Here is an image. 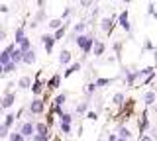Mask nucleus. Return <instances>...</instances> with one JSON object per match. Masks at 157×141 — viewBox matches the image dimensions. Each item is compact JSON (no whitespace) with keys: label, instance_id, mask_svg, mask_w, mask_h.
<instances>
[{"label":"nucleus","instance_id":"obj_16","mask_svg":"<svg viewBox=\"0 0 157 141\" xmlns=\"http://www.w3.org/2000/svg\"><path fill=\"white\" fill-rule=\"evenodd\" d=\"M118 135H120V137L122 139H130V129H128V128H120V131H118Z\"/></svg>","mask_w":157,"mask_h":141},{"label":"nucleus","instance_id":"obj_18","mask_svg":"<svg viewBox=\"0 0 157 141\" xmlns=\"http://www.w3.org/2000/svg\"><path fill=\"white\" fill-rule=\"evenodd\" d=\"M78 69H81V63H73V65L69 67V71L65 72V76H69V75H73V72H75V71H78Z\"/></svg>","mask_w":157,"mask_h":141},{"label":"nucleus","instance_id":"obj_3","mask_svg":"<svg viewBox=\"0 0 157 141\" xmlns=\"http://www.w3.org/2000/svg\"><path fill=\"white\" fill-rule=\"evenodd\" d=\"M41 43H43V47H45V51L51 53L53 51V43H55V35H43Z\"/></svg>","mask_w":157,"mask_h":141},{"label":"nucleus","instance_id":"obj_23","mask_svg":"<svg viewBox=\"0 0 157 141\" xmlns=\"http://www.w3.org/2000/svg\"><path fill=\"white\" fill-rule=\"evenodd\" d=\"M114 104H122V100H124V94H122V92H118V94H114Z\"/></svg>","mask_w":157,"mask_h":141},{"label":"nucleus","instance_id":"obj_30","mask_svg":"<svg viewBox=\"0 0 157 141\" xmlns=\"http://www.w3.org/2000/svg\"><path fill=\"white\" fill-rule=\"evenodd\" d=\"M59 80H61V79H59V75H55V76L51 79V86H53V88H55V86L59 84Z\"/></svg>","mask_w":157,"mask_h":141},{"label":"nucleus","instance_id":"obj_22","mask_svg":"<svg viewBox=\"0 0 157 141\" xmlns=\"http://www.w3.org/2000/svg\"><path fill=\"white\" fill-rule=\"evenodd\" d=\"M86 108H88V104H86V102H82V104H78V106H77V112H78V114H85Z\"/></svg>","mask_w":157,"mask_h":141},{"label":"nucleus","instance_id":"obj_32","mask_svg":"<svg viewBox=\"0 0 157 141\" xmlns=\"http://www.w3.org/2000/svg\"><path fill=\"white\" fill-rule=\"evenodd\" d=\"M32 88H33V92H36V94H39V92H41V84H39V82H36Z\"/></svg>","mask_w":157,"mask_h":141},{"label":"nucleus","instance_id":"obj_13","mask_svg":"<svg viewBox=\"0 0 157 141\" xmlns=\"http://www.w3.org/2000/svg\"><path fill=\"white\" fill-rule=\"evenodd\" d=\"M36 131H37L39 135H47V133H49V128H47L45 124H37V125H36Z\"/></svg>","mask_w":157,"mask_h":141},{"label":"nucleus","instance_id":"obj_33","mask_svg":"<svg viewBox=\"0 0 157 141\" xmlns=\"http://www.w3.org/2000/svg\"><path fill=\"white\" fill-rule=\"evenodd\" d=\"M140 141H153V139H151V137H149V135H144V137H141Z\"/></svg>","mask_w":157,"mask_h":141},{"label":"nucleus","instance_id":"obj_9","mask_svg":"<svg viewBox=\"0 0 157 141\" xmlns=\"http://www.w3.org/2000/svg\"><path fill=\"white\" fill-rule=\"evenodd\" d=\"M36 61V51H28V53H24V63H28V65H32V63Z\"/></svg>","mask_w":157,"mask_h":141},{"label":"nucleus","instance_id":"obj_2","mask_svg":"<svg viewBox=\"0 0 157 141\" xmlns=\"http://www.w3.org/2000/svg\"><path fill=\"white\" fill-rule=\"evenodd\" d=\"M33 131H36V125H33L32 121H26V124L20 128V133H22L24 137H29V135H33Z\"/></svg>","mask_w":157,"mask_h":141},{"label":"nucleus","instance_id":"obj_21","mask_svg":"<svg viewBox=\"0 0 157 141\" xmlns=\"http://www.w3.org/2000/svg\"><path fill=\"white\" fill-rule=\"evenodd\" d=\"M73 32H75V33H78V35H81V33L85 32V24H82V22H81V24H77V26L73 28Z\"/></svg>","mask_w":157,"mask_h":141},{"label":"nucleus","instance_id":"obj_12","mask_svg":"<svg viewBox=\"0 0 157 141\" xmlns=\"http://www.w3.org/2000/svg\"><path fill=\"white\" fill-rule=\"evenodd\" d=\"M104 49H106V47H104V43H102V41H96V43H94V55H96V57L102 55V53H104Z\"/></svg>","mask_w":157,"mask_h":141},{"label":"nucleus","instance_id":"obj_28","mask_svg":"<svg viewBox=\"0 0 157 141\" xmlns=\"http://www.w3.org/2000/svg\"><path fill=\"white\" fill-rule=\"evenodd\" d=\"M108 82H110V79H100V80H96L94 84L96 86H104V84H108Z\"/></svg>","mask_w":157,"mask_h":141},{"label":"nucleus","instance_id":"obj_14","mask_svg":"<svg viewBox=\"0 0 157 141\" xmlns=\"http://www.w3.org/2000/svg\"><path fill=\"white\" fill-rule=\"evenodd\" d=\"M102 30H104V32L112 30V18H104V20H102Z\"/></svg>","mask_w":157,"mask_h":141},{"label":"nucleus","instance_id":"obj_7","mask_svg":"<svg viewBox=\"0 0 157 141\" xmlns=\"http://www.w3.org/2000/svg\"><path fill=\"white\" fill-rule=\"evenodd\" d=\"M59 63H61V65H69V63H71V53H69V51H61V55H59Z\"/></svg>","mask_w":157,"mask_h":141},{"label":"nucleus","instance_id":"obj_11","mask_svg":"<svg viewBox=\"0 0 157 141\" xmlns=\"http://www.w3.org/2000/svg\"><path fill=\"white\" fill-rule=\"evenodd\" d=\"M144 102H145V104H153V102H155V92H145V94H144Z\"/></svg>","mask_w":157,"mask_h":141},{"label":"nucleus","instance_id":"obj_27","mask_svg":"<svg viewBox=\"0 0 157 141\" xmlns=\"http://www.w3.org/2000/svg\"><path fill=\"white\" fill-rule=\"evenodd\" d=\"M61 131L63 133H69L71 131V124H61Z\"/></svg>","mask_w":157,"mask_h":141},{"label":"nucleus","instance_id":"obj_36","mask_svg":"<svg viewBox=\"0 0 157 141\" xmlns=\"http://www.w3.org/2000/svg\"><path fill=\"white\" fill-rule=\"evenodd\" d=\"M98 141H102V139H98Z\"/></svg>","mask_w":157,"mask_h":141},{"label":"nucleus","instance_id":"obj_31","mask_svg":"<svg viewBox=\"0 0 157 141\" xmlns=\"http://www.w3.org/2000/svg\"><path fill=\"white\" fill-rule=\"evenodd\" d=\"M0 135H2V137H6V135H10V133H8V128H6V125H2V128H0Z\"/></svg>","mask_w":157,"mask_h":141},{"label":"nucleus","instance_id":"obj_8","mask_svg":"<svg viewBox=\"0 0 157 141\" xmlns=\"http://www.w3.org/2000/svg\"><path fill=\"white\" fill-rule=\"evenodd\" d=\"M14 100H16V96H14V94H6V96H4V100H2V108H10V106L14 104Z\"/></svg>","mask_w":157,"mask_h":141},{"label":"nucleus","instance_id":"obj_25","mask_svg":"<svg viewBox=\"0 0 157 141\" xmlns=\"http://www.w3.org/2000/svg\"><path fill=\"white\" fill-rule=\"evenodd\" d=\"M61 124H71V116H69V114H63L61 116Z\"/></svg>","mask_w":157,"mask_h":141},{"label":"nucleus","instance_id":"obj_1","mask_svg":"<svg viewBox=\"0 0 157 141\" xmlns=\"http://www.w3.org/2000/svg\"><path fill=\"white\" fill-rule=\"evenodd\" d=\"M75 41H77V45L81 47V49L85 51V53H88V51L92 49V47H94V43H96V39H92L90 35H77V39H75Z\"/></svg>","mask_w":157,"mask_h":141},{"label":"nucleus","instance_id":"obj_6","mask_svg":"<svg viewBox=\"0 0 157 141\" xmlns=\"http://www.w3.org/2000/svg\"><path fill=\"white\" fill-rule=\"evenodd\" d=\"M20 61H24V53L20 51V49H14L12 51V63H14V65H18Z\"/></svg>","mask_w":157,"mask_h":141},{"label":"nucleus","instance_id":"obj_20","mask_svg":"<svg viewBox=\"0 0 157 141\" xmlns=\"http://www.w3.org/2000/svg\"><path fill=\"white\" fill-rule=\"evenodd\" d=\"M22 39H26V37H24V28H18L16 30V43H20Z\"/></svg>","mask_w":157,"mask_h":141},{"label":"nucleus","instance_id":"obj_26","mask_svg":"<svg viewBox=\"0 0 157 141\" xmlns=\"http://www.w3.org/2000/svg\"><path fill=\"white\" fill-rule=\"evenodd\" d=\"M63 33H65V26H63L61 30H57V32H55V39H61V37H63Z\"/></svg>","mask_w":157,"mask_h":141},{"label":"nucleus","instance_id":"obj_35","mask_svg":"<svg viewBox=\"0 0 157 141\" xmlns=\"http://www.w3.org/2000/svg\"><path fill=\"white\" fill-rule=\"evenodd\" d=\"M155 114H157V106H155Z\"/></svg>","mask_w":157,"mask_h":141},{"label":"nucleus","instance_id":"obj_4","mask_svg":"<svg viewBox=\"0 0 157 141\" xmlns=\"http://www.w3.org/2000/svg\"><path fill=\"white\" fill-rule=\"evenodd\" d=\"M29 112H32V114H41L43 112V102L41 100H33L32 104H29Z\"/></svg>","mask_w":157,"mask_h":141},{"label":"nucleus","instance_id":"obj_5","mask_svg":"<svg viewBox=\"0 0 157 141\" xmlns=\"http://www.w3.org/2000/svg\"><path fill=\"white\" fill-rule=\"evenodd\" d=\"M120 26L124 28L126 32H130V30H132L130 22H128V12H122V14H120Z\"/></svg>","mask_w":157,"mask_h":141},{"label":"nucleus","instance_id":"obj_24","mask_svg":"<svg viewBox=\"0 0 157 141\" xmlns=\"http://www.w3.org/2000/svg\"><path fill=\"white\" fill-rule=\"evenodd\" d=\"M33 141H49V135H39V133H36V135H33Z\"/></svg>","mask_w":157,"mask_h":141},{"label":"nucleus","instance_id":"obj_19","mask_svg":"<svg viewBox=\"0 0 157 141\" xmlns=\"http://www.w3.org/2000/svg\"><path fill=\"white\" fill-rule=\"evenodd\" d=\"M10 141H24V135L20 131H14V133H10Z\"/></svg>","mask_w":157,"mask_h":141},{"label":"nucleus","instance_id":"obj_29","mask_svg":"<svg viewBox=\"0 0 157 141\" xmlns=\"http://www.w3.org/2000/svg\"><path fill=\"white\" fill-rule=\"evenodd\" d=\"M14 69H16V65H14V63H10V65H6V67H4V72H12Z\"/></svg>","mask_w":157,"mask_h":141},{"label":"nucleus","instance_id":"obj_15","mask_svg":"<svg viewBox=\"0 0 157 141\" xmlns=\"http://www.w3.org/2000/svg\"><path fill=\"white\" fill-rule=\"evenodd\" d=\"M61 24H63V20H51L49 22V28H51V30H61ZM63 26H65V24H63Z\"/></svg>","mask_w":157,"mask_h":141},{"label":"nucleus","instance_id":"obj_34","mask_svg":"<svg viewBox=\"0 0 157 141\" xmlns=\"http://www.w3.org/2000/svg\"><path fill=\"white\" fill-rule=\"evenodd\" d=\"M118 141H128V139H122V137H120V139H118Z\"/></svg>","mask_w":157,"mask_h":141},{"label":"nucleus","instance_id":"obj_10","mask_svg":"<svg viewBox=\"0 0 157 141\" xmlns=\"http://www.w3.org/2000/svg\"><path fill=\"white\" fill-rule=\"evenodd\" d=\"M18 86L20 88H29V86H32V79H29V76H22L20 82H18Z\"/></svg>","mask_w":157,"mask_h":141},{"label":"nucleus","instance_id":"obj_17","mask_svg":"<svg viewBox=\"0 0 157 141\" xmlns=\"http://www.w3.org/2000/svg\"><path fill=\"white\" fill-rule=\"evenodd\" d=\"M14 120H16V116H14V114H8V116H6V120H4V124H2V125H6V128L10 129V125L14 124Z\"/></svg>","mask_w":157,"mask_h":141}]
</instances>
